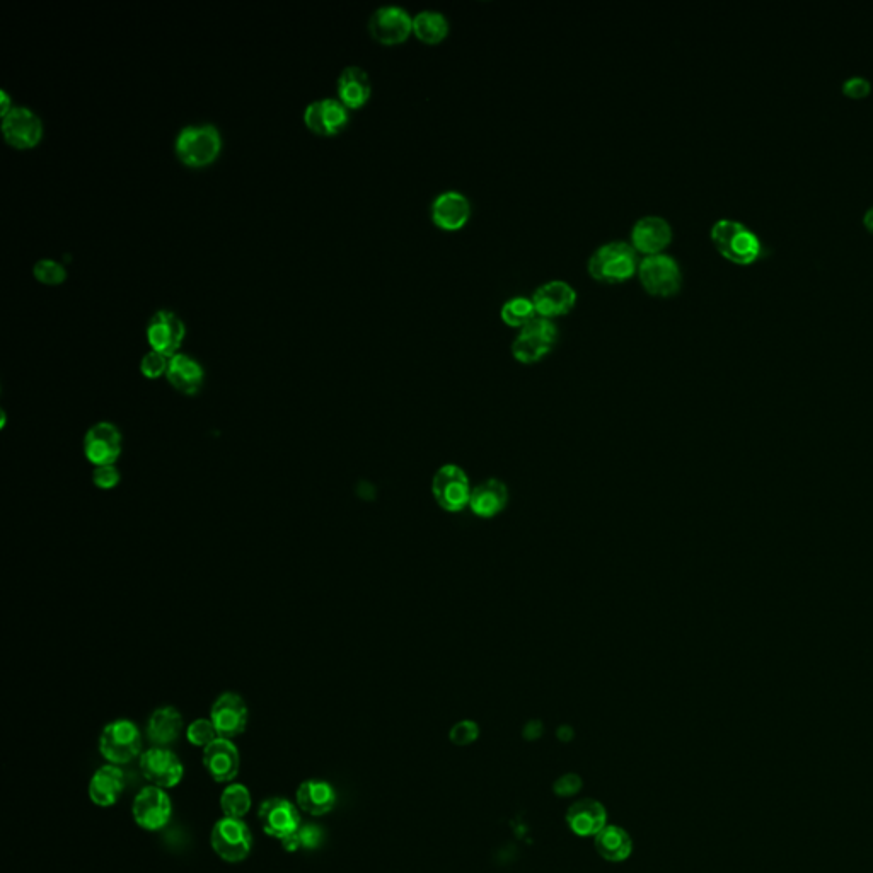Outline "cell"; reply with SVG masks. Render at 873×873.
Wrapping results in <instances>:
<instances>
[{
  "instance_id": "6da1fadb",
  "label": "cell",
  "mask_w": 873,
  "mask_h": 873,
  "mask_svg": "<svg viewBox=\"0 0 873 873\" xmlns=\"http://www.w3.org/2000/svg\"><path fill=\"white\" fill-rule=\"evenodd\" d=\"M638 255L631 243L626 241H609L599 246L590 255V277L596 278L602 284H619L633 277L638 272Z\"/></svg>"
},
{
  "instance_id": "7a4b0ae2",
  "label": "cell",
  "mask_w": 873,
  "mask_h": 873,
  "mask_svg": "<svg viewBox=\"0 0 873 873\" xmlns=\"http://www.w3.org/2000/svg\"><path fill=\"white\" fill-rule=\"evenodd\" d=\"M258 819L263 833L280 841L285 851L299 850L295 836L302 827V817L297 804L282 797L266 798L258 810Z\"/></svg>"
},
{
  "instance_id": "3957f363",
  "label": "cell",
  "mask_w": 873,
  "mask_h": 873,
  "mask_svg": "<svg viewBox=\"0 0 873 873\" xmlns=\"http://www.w3.org/2000/svg\"><path fill=\"white\" fill-rule=\"evenodd\" d=\"M710 234L718 251L735 263H751L763 251L758 234L739 220L718 219Z\"/></svg>"
},
{
  "instance_id": "277c9868",
  "label": "cell",
  "mask_w": 873,
  "mask_h": 873,
  "mask_svg": "<svg viewBox=\"0 0 873 873\" xmlns=\"http://www.w3.org/2000/svg\"><path fill=\"white\" fill-rule=\"evenodd\" d=\"M222 137L214 125H190L176 137V154L190 168H203L219 156Z\"/></svg>"
},
{
  "instance_id": "5b68a950",
  "label": "cell",
  "mask_w": 873,
  "mask_h": 873,
  "mask_svg": "<svg viewBox=\"0 0 873 873\" xmlns=\"http://www.w3.org/2000/svg\"><path fill=\"white\" fill-rule=\"evenodd\" d=\"M558 326L553 319L536 318L526 326L519 328V333L512 342V355L522 364H534L544 359L558 342Z\"/></svg>"
},
{
  "instance_id": "8992f818",
  "label": "cell",
  "mask_w": 873,
  "mask_h": 873,
  "mask_svg": "<svg viewBox=\"0 0 873 873\" xmlns=\"http://www.w3.org/2000/svg\"><path fill=\"white\" fill-rule=\"evenodd\" d=\"M99 752L110 764H127L142 756V735L132 720L108 723L99 735Z\"/></svg>"
},
{
  "instance_id": "52a82bcc",
  "label": "cell",
  "mask_w": 873,
  "mask_h": 873,
  "mask_svg": "<svg viewBox=\"0 0 873 873\" xmlns=\"http://www.w3.org/2000/svg\"><path fill=\"white\" fill-rule=\"evenodd\" d=\"M210 845L220 860L241 863L253 850V834L243 819L222 817L212 827Z\"/></svg>"
},
{
  "instance_id": "ba28073f",
  "label": "cell",
  "mask_w": 873,
  "mask_h": 873,
  "mask_svg": "<svg viewBox=\"0 0 873 873\" xmlns=\"http://www.w3.org/2000/svg\"><path fill=\"white\" fill-rule=\"evenodd\" d=\"M432 495L440 509L449 514H459L468 509L473 486L461 466L444 464L432 478Z\"/></svg>"
},
{
  "instance_id": "9c48e42d",
  "label": "cell",
  "mask_w": 873,
  "mask_h": 873,
  "mask_svg": "<svg viewBox=\"0 0 873 873\" xmlns=\"http://www.w3.org/2000/svg\"><path fill=\"white\" fill-rule=\"evenodd\" d=\"M638 278L648 294L669 297L683 285V272L676 258L667 253L643 256L638 263Z\"/></svg>"
},
{
  "instance_id": "30bf717a",
  "label": "cell",
  "mask_w": 873,
  "mask_h": 873,
  "mask_svg": "<svg viewBox=\"0 0 873 873\" xmlns=\"http://www.w3.org/2000/svg\"><path fill=\"white\" fill-rule=\"evenodd\" d=\"M133 821L149 833H156L168 826L173 817V804L164 788L145 787L135 797L132 805Z\"/></svg>"
},
{
  "instance_id": "8fae6325",
  "label": "cell",
  "mask_w": 873,
  "mask_h": 873,
  "mask_svg": "<svg viewBox=\"0 0 873 873\" xmlns=\"http://www.w3.org/2000/svg\"><path fill=\"white\" fill-rule=\"evenodd\" d=\"M139 766L145 780L164 790L180 785L185 776L181 759L166 747L154 746L142 752Z\"/></svg>"
},
{
  "instance_id": "7c38bea8",
  "label": "cell",
  "mask_w": 873,
  "mask_h": 873,
  "mask_svg": "<svg viewBox=\"0 0 873 873\" xmlns=\"http://www.w3.org/2000/svg\"><path fill=\"white\" fill-rule=\"evenodd\" d=\"M369 33L382 45H399L413 33V16L405 7H377L369 18Z\"/></svg>"
},
{
  "instance_id": "4fadbf2b",
  "label": "cell",
  "mask_w": 873,
  "mask_h": 873,
  "mask_svg": "<svg viewBox=\"0 0 873 873\" xmlns=\"http://www.w3.org/2000/svg\"><path fill=\"white\" fill-rule=\"evenodd\" d=\"M82 447H84V456L94 468L110 466L116 464L122 456V434L113 423L99 422L87 430Z\"/></svg>"
},
{
  "instance_id": "5bb4252c",
  "label": "cell",
  "mask_w": 873,
  "mask_h": 873,
  "mask_svg": "<svg viewBox=\"0 0 873 873\" xmlns=\"http://www.w3.org/2000/svg\"><path fill=\"white\" fill-rule=\"evenodd\" d=\"M210 720L214 723L219 737L232 741L243 734L248 727V705L239 694L222 693L212 705Z\"/></svg>"
},
{
  "instance_id": "9a60e30c",
  "label": "cell",
  "mask_w": 873,
  "mask_h": 873,
  "mask_svg": "<svg viewBox=\"0 0 873 873\" xmlns=\"http://www.w3.org/2000/svg\"><path fill=\"white\" fill-rule=\"evenodd\" d=\"M185 333L183 319L169 309H161L152 314L151 321L147 324V340L151 343L152 350L164 353L169 359L180 350Z\"/></svg>"
},
{
  "instance_id": "2e32d148",
  "label": "cell",
  "mask_w": 873,
  "mask_h": 873,
  "mask_svg": "<svg viewBox=\"0 0 873 873\" xmlns=\"http://www.w3.org/2000/svg\"><path fill=\"white\" fill-rule=\"evenodd\" d=\"M672 226L660 215H645L631 227V246L642 255H659L671 244Z\"/></svg>"
},
{
  "instance_id": "e0dca14e",
  "label": "cell",
  "mask_w": 873,
  "mask_h": 873,
  "mask_svg": "<svg viewBox=\"0 0 873 873\" xmlns=\"http://www.w3.org/2000/svg\"><path fill=\"white\" fill-rule=\"evenodd\" d=\"M532 302L541 318H560L570 313L577 304V290L567 280H548L534 290Z\"/></svg>"
},
{
  "instance_id": "ac0fdd59",
  "label": "cell",
  "mask_w": 873,
  "mask_h": 873,
  "mask_svg": "<svg viewBox=\"0 0 873 873\" xmlns=\"http://www.w3.org/2000/svg\"><path fill=\"white\" fill-rule=\"evenodd\" d=\"M430 217L442 231H459L471 219V202L463 191H442L430 203Z\"/></svg>"
},
{
  "instance_id": "d6986e66",
  "label": "cell",
  "mask_w": 873,
  "mask_h": 873,
  "mask_svg": "<svg viewBox=\"0 0 873 873\" xmlns=\"http://www.w3.org/2000/svg\"><path fill=\"white\" fill-rule=\"evenodd\" d=\"M2 118V132L9 144L18 149H29L40 142L43 123L35 111L26 106H12V110Z\"/></svg>"
},
{
  "instance_id": "ffe728a7",
  "label": "cell",
  "mask_w": 873,
  "mask_h": 873,
  "mask_svg": "<svg viewBox=\"0 0 873 873\" xmlns=\"http://www.w3.org/2000/svg\"><path fill=\"white\" fill-rule=\"evenodd\" d=\"M350 115L340 99H316L307 105L304 122L319 135H336L347 127Z\"/></svg>"
},
{
  "instance_id": "44dd1931",
  "label": "cell",
  "mask_w": 873,
  "mask_h": 873,
  "mask_svg": "<svg viewBox=\"0 0 873 873\" xmlns=\"http://www.w3.org/2000/svg\"><path fill=\"white\" fill-rule=\"evenodd\" d=\"M203 766L210 778L217 783H231L239 773L241 758L236 744L231 739L219 737L203 749Z\"/></svg>"
},
{
  "instance_id": "7402d4cb",
  "label": "cell",
  "mask_w": 873,
  "mask_h": 873,
  "mask_svg": "<svg viewBox=\"0 0 873 873\" xmlns=\"http://www.w3.org/2000/svg\"><path fill=\"white\" fill-rule=\"evenodd\" d=\"M567 824L580 838H596L608 826V810L594 798H582L568 809Z\"/></svg>"
},
{
  "instance_id": "603a6c76",
  "label": "cell",
  "mask_w": 873,
  "mask_h": 873,
  "mask_svg": "<svg viewBox=\"0 0 873 873\" xmlns=\"http://www.w3.org/2000/svg\"><path fill=\"white\" fill-rule=\"evenodd\" d=\"M509 488L498 478H488L471 492L468 509L480 519H493L509 505Z\"/></svg>"
},
{
  "instance_id": "cb8c5ba5",
  "label": "cell",
  "mask_w": 873,
  "mask_h": 873,
  "mask_svg": "<svg viewBox=\"0 0 873 873\" xmlns=\"http://www.w3.org/2000/svg\"><path fill=\"white\" fill-rule=\"evenodd\" d=\"M125 773L116 764H105L94 773L89 781V798L94 805L108 809L120 800L125 790Z\"/></svg>"
},
{
  "instance_id": "d4e9b609",
  "label": "cell",
  "mask_w": 873,
  "mask_h": 873,
  "mask_svg": "<svg viewBox=\"0 0 873 873\" xmlns=\"http://www.w3.org/2000/svg\"><path fill=\"white\" fill-rule=\"evenodd\" d=\"M336 790L324 780H306L295 793V804L306 814L314 817L326 816L336 805Z\"/></svg>"
},
{
  "instance_id": "484cf974",
  "label": "cell",
  "mask_w": 873,
  "mask_h": 873,
  "mask_svg": "<svg viewBox=\"0 0 873 873\" xmlns=\"http://www.w3.org/2000/svg\"><path fill=\"white\" fill-rule=\"evenodd\" d=\"M166 377L176 391L186 396H195L202 389L205 372L198 360L186 353H176L169 359Z\"/></svg>"
},
{
  "instance_id": "4316f807",
  "label": "cell",
  "mask_w": 873,
  "mask_h": 873,
  "mask_svg": "<svg viewBox=\"0 0 873 873\" xmlns=\"http://www.w3.org/2000/svg\"><path fill=\"white\" fill-rule=\"evenodd\" d=\"M338 96L347 108L364 106L372 94L371 77L359 65H348L338 77Z\"/></svg>"
},
{
  "instance_id": "83f0119b",
  "label": "cell",
  "mask_w": 873,
  "mask_h": 873,
  "mask_svg": "<svg viewBox=\"0 0 873 873\" xmlns=\"http://www.w3.org/2000/svg\"><path fill=\"white\" fill-rule=\"evenodd\" d=\"M183 730V717L174 706H161L147 723V737L156 747H166L178 741Z\"/></svg>"
},
{
  "instance_id": "f1b7e54d",
  "label": "cell",
  "mask_w": 873,
  "mask_h": 873,
  "mask_svg": "<svg viewBox=\"0 0 873 873\" xmlns=\"http://www.w3.org/2000/svg\"><path fill=\"white\" fill-rule=\"evenodd\" d=\"M594 845L599 855L608 862H625L633 853V841L623 827L606 826L594 838Z\"/></svg>"
},
{
  "instance_id": "f546056e",
  "label": "cell",
  "mask_w": 873,
  "mask_h": 873,
  "mask_svg": "<svg viewBox=\"0 0 873 873\" xmlns=\"http://www.w3.org/2000/svg\"><path fill=\"white\" fill-rule=\"evenodd\" d=\"M449 28V19L444 12L423 9L413 16V35L425 45H437L446 40Z\"/></svg>"
},
{
  "instance_id": "4dcf8cb0",
  "label": "cell",
  "mask_w": 873,
  "mask_h": 873,
  "mask_svg": "<svg viewBox=\"0 0 873 873\" xmlns=\"http://www.w3.org/2000/svg\"><path fill=\"white\" fill-rule=\"evenodd\" d=\"M500 316H502L503 323L509 324L512 328H522V326H526L529 321L536 318L538 313H536L532 297L514 295V297H510V299L503 302Z\"/></svg>"
},
{
  "instance_id": "1f68e13d",
  "label": "cell",
  "mask_w": 873,
  "mask_h": 873,
  "mask_svg": "<svg viewBox=\"0 0 873 873\" xmlns=\"http://www.w3.org/2000/svg\"><path fill=\"white\" fill-rule=\"evenodd\" d=\"M253 805V798L248 787L241 783H231L220 795V809L224 817H236L243 819Z\"/></svg>"
},
{
  "instance_id": "d6a6232c",
  "label": "cell",
  "mask_w": 873,
  "mask_h": 873,
  "mask_svg": "<svg viewBox=\"0 0 873 873\" xmlns=\"http://www.w3.org/2000/svg\"><path fill=\"white\" fill-rule=\"evenodd\" d=\"M186 739L190 744L197 747H205L210 746L215 739H219V734H217V730H215L214 723L210 718H198L195 722L191 723L190 727L186 729Z\"/></svg>"
},
{
  "instance_id": "836d02e7",
  "label": "cell",
  "mask_w": 873,
  "mask_h": 873,
  "mask_svg": "<svg viewBox=\"0 0 873 873\" xmlns=\"http://www.w3.org/2000/svg\"><path fill=\"white\" fill-rule=\"evenodd\" d=\"M33 272H35V277L41 280L43 284H60L67 277L64 266L60 265L58 261L50 260V258L36 261Z\"/></svg>"
},
{
  "instance_id": "e575fe53",
  "label": "cell",
  "mask_w": 873,
  "mask_h": 873,
  "mask_svg": "<svg viewBox=\"0 0 873 873\" xmlns=\"http://www.w3.org/2000/svg\"><path fill=\"white\" fill-rule=\"evenodd\" d=\"M168 365L169 357H166L164 353L151 350V352L145 353L144 357H142L140 371H142L145 377H149V379H157V377L166 376Z\"/></svg>"
},
{
  "instance_id": "d590c367",
  "label": "cell",
  "mask_w": 873,
  "mask_h": 873,
  "mask_svg": "<svg viewBox=\"0 0 873 873\" xmlns=\"http://www.w3.org/2000/svg\"><path fill=\"white\" fill-rule=\"evenodd\" d=\"M295 839H297L299 850H318L324 841L323 827L318 826V824H302Z\"/></svg>"
},
{
  "instance_id": "8d00e7d4",
  "label": "cell",
  "mask_w": 873,
  "mask_h": 873,
  "mask_svg": "<svg viewBox=\"0 0 873 873\" xmlns=\"http://www.w3.org/2000/svg\"><path fill=\"white\" fill-rule=\"evenodd\" d=\"M120 480H122V475L116 468V464L94 468L93 483L99 490H113L120 485Z\"/></svg>"
},
{
  "instance_id": "74e56055",
  "label": "cell",
  "mask_w": 873,
  "mask_h": 873,
  "mask_svg": "<svg viewBox=\"0 0 873 873\" xmlns=\"http://www.w3.org/2000/svg\"><path fill=\"white\" fill-rule=\"evenodd\" d=\"M478 735H480L478 725L475 722L464 720V722L456 723L452 727L451 741L456 746H469V744H473L478 739Z\"/></svg>"
},
{
  "instance_id": "f35d334b",
  "label": "cell",
  "mask_w": 873,
  "mask_h": 873,
  "mask_svg": "<svg viewBox=\"0 0 873 873\" xmlns=\"http://www.w3.org/2000/svg\"><path fill=\"white\" fill-rule=\"evenodd\" d=\"M580 788H582V780L577 775L561 776L553 785V790L558 797H572L579 792Z\"/></svg>"
},
{
  "instance_id": "ab89813d",
  "label": "cell",
  "mask_w": 873,
  "mask_h": 873,
  "mask_svg": "<svg viewBox=\"0 0 873 873\" xmlns=\"http://www.w3.org/2000/svg\"><path fill=\"white\" fill-rule=\"evenodd\" d=\"M843 89H845V93L858 98V96H865L870 91V82L865 77L853 76L850 79H846Z\"/></svg>"
},
{
  "instance_id": "60d3db41",
  "label": "cell",
  "mask_w": 873,
  "mask_h": 873,
  "mask_svg": "<svg viewBox=\"0 0 873 873\" xmlns=\"http://www.w3.org/2000/svg\"><path fill=\"white\" fill-rule=\"evenodd\" d=\"M0 99H2V106H0V113H2V116H6L7 113H9V111L12 110L11 98H9V94H7L6 91H2V93H0Z\"/></svg>"
},
{
  "instance_id": "b9f144b4",
  "label": "cell",
  "mask_w": 873,
  "mask_h": 873,
  "mask_svg": "<svg viewBox=\"0 0 873 873\" xmlns=\"http://www.w3.org/2000/svg\"><path fill=\"white\" fill-rule=\"evenodd\" d=\"M863 222H865V226L873 232V205L867 210V212H865V215H863Z\"/></svg>"
}]
</instances>
